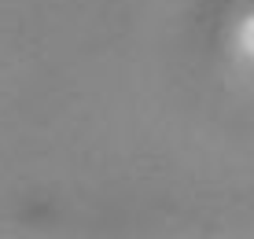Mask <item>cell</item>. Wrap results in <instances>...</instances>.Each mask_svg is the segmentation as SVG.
<instances>
[]
</instances>
